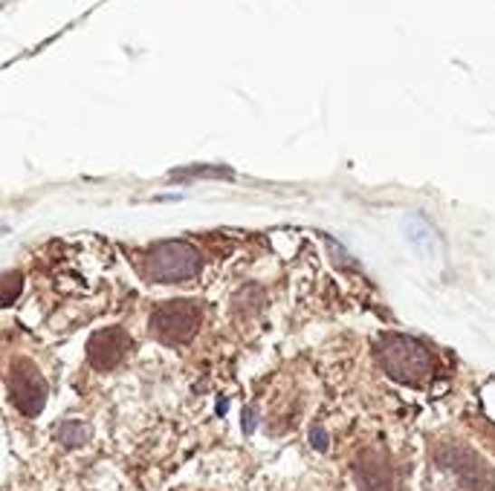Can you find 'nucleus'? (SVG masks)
<instances>
[{
  "mask_svg": "<svg viewBox=\"0 0 495 491\" xmlns=\"http://www.w3.org/2000/svg\"><path fill=\"white\" fill-rule=\"evenodd\" d=\"M376 355H380V364L386 367L388 376H395L403 384H412V388L424 384L432 373V359L426 347L409 335H386L376 347Z\"/></svg>",
  "mask_w": 495,
  "mask_h": 491,
  "instance_id": "obj_1",
  "label": "nucleus"
},
{
  "mask_svg": "<svg viewBox=\"0 0 495 491\" xmlns=\"http://www.w3.org/2000/svg\"><path fill=\"white\" fill-rule=\"evenodd\" d=\"M197 272H200V255L188 243L171 241L145 251L142 275L151 284H180V280L195 278Z\"/></svg>",
  "mask_w": 495,
  "mask_h": 491,
  "instance_id": "obj_2",
  "label": "nucleus"
},
{
  "mask_svg": "<svg viewBox=\"0 0 495 491\" xmlns=\"http://www.w3.org/2000/svg\"><path fill=\"white\" fill-rule=\"evenodd\" d=\"M151 326L168 345H183L200 326V307L195 301H168L151 316Z\"/></svg>",
  "mask_w": 495,
  "mask_h": 491,
  "instance_id": "obj_3",
  "label": "nucleus"
},
{
  "mask_svg": "<svg viewBox=\"0 0 495 491\" xmlns=\"http://www.w3.org/2000/svg\"><path fill=\"white\" fill-rule=\"evenodd\" d=\"M9 393L14 408L26 416H38L43 401H47V384H43L38 367L26 359H14L12 376H9Z\"/></svg>",
  "mask_w": 495,
  "mask_h": 491,
  "instance_id": "obj_4",
  "label": "nucleus"
},
{
  "mask_svg": "<svg viewBox=\"0 0 495 491\" xmlns=\"http://www.w3.org/2000/svg\"><path fill=\"white\" fill-rule=\"evenodd\" d=\"M128 350V335L122 330H101L90 338V362L99 370H110L119 364Z\"/></svg>",
  "mask_w": 495,
  "mask_h": 491,
  "instance_id": "obj_5",
  "label": "nucleus"
},
{
  "mask_svg": "<svg viewBox=\"0 0 495 491\" xmlns=\"http://www.w3.org/2000/svg\"><path fill=\"white\" fill-rule=\"evenodd\" d=\"M405 234H409V241L420 251H426V255H432V249L438 246V234H434V229L429 226L424 217H409V220H405Z\"/></svg>",
  "mask_w": 495,
  "mask_h": 491,
  "instance_id": "obj_6",
  "label": "nucleus"
},
{
  "mask_svg": "<svg viewBox=\"0 0 495 491\" xmlns=\"http://www.w3.org/2000/svg\"><path fill=\"white\" fill-rule=\"evenodd\" d=\"M359 474V483L366 491H395V480H391V474L383 471L380 474V466H374V463H362L357 468Z\"/></svg>",
  "mask_w": 495,
  "mask_h": 491,
  "instance_id": "obj_7",
  "label": "nucleus"
},
{
  "mask_svg": "<svg viewBox=\"0 0 495 491\" xmlns=\"http://www.w3.org/2000/svg\"><path fill=\"white\" fill-rule=\"evenodd\" d=\"M87 437H90V430H87L84 422H76V420L64 422L62 430H58V439H62L64 445H72V449H76V445H84Z\"/></svg>",
  "mask_w": 495,
  "mask_h": 491,
  "instance_id": "obj_8",
  "label": "nucleus"
},
{
  "mask_svg": "<svg viewBox=\"0 0 495 491\" xmlns=\"http://www.w3.org/2000/svg\"><path fill=\"white\" fill-rule=\"evenodd\" d=\"M310 442H313L316 451H328V434H325L322 428H313L310 430Z\"/></svg>",
  "mask_w": 495,
  "mask_h": 491,
  "instance_id": "obj_9",
  "label": "nucleus"
},
{
  "mask_svg": "<svg viewBox=\"0 0 495 491\" xmlns=\"http://www.w3.org/2000/svg\"><path fill=\"white\" fill-rule=\"evenodd\" d=\"M18 287H21V278L18 275H9L6 278V304L14 301V295H18Z\"/></svg>",
  "mask_w": 495,
  "mask_h": 491,
  "instance_id": "obj_10",
  "label": "nucleus"
}]
</instances>
